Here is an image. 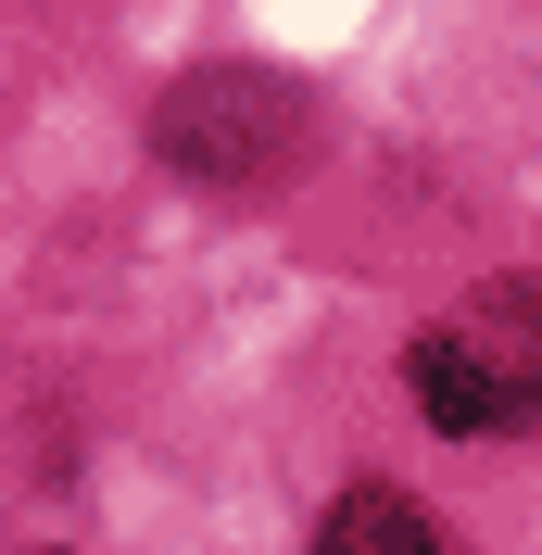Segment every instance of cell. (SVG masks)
<instances>
[{
    "instance_id": "obj_1",
    "label": "cell",
    "mask_w": 542,
    "mask_h": 555,
    "mask_svg": "<svg viewBox=\"0 0 542 555\" xmlns=\"http://www.w3.org/2000/svg\"><path fill=\"white\" fill-rule=\"evenodd\" d=\"M404 379L441 429H517V416H542V291H479V315H454V328H429L404 353Z\"/></svg>"
},
{
    "instance_id": "obj_2",
    "label": "cell",
    "mask_w": 542,
    "mask_h": 555,
    "mask_svg": "<svg viewBox=\"0 0 542 555\" xmlns=\"http://www.w3.org/2000/svg\"><path fill=\"white\" fill-rule=\"evenodd\" d=\"M165 165H190V177H228V190H266V177H291V152H304V102L278 89V76H240V64H215V76H177L165 89Z\"/></svg>"
},
{
    "instance_id": "obj_3",
    "label": "cell",
    "mask_w": 542,
    "mask_h": 555,
    "mask_svg": "<svg viewBox=\"0 0 542 555\" xmlns=\"http://www.w3.org/2000/svg\"><path fill=\"white\" fill-rule=\"evenodd\" d=\"M315 543H328V555H454V543H441V530L416 518L391 480H353V492L328 505V530H315Z\"/></svg>"
}]
</instances>
